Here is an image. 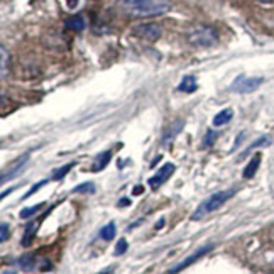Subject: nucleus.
Here are the masks:
<instances>
[{
    "mask_svg": "<svg viewBox=\"0 0 274 274\" xmlns=\"http://www.w3.org/2000/svg\"><path fill=\"white\" fill-rule=\"evenodd\" d=\"M264 83V78H250V76H237L230 88L237 93H252Z\"/></svg>",
    "mask_w": 274,
    "mask_h": 274,
    "instance_id": "obj_4",
    "label": "nucleus"
},
{
    "mask_svg": "<svg viewBox=\"0 0 274 274\" xmlns=\"http://www.w3.org/2000/svg\"><path fill=\"white\" fill-rule=\"evenodd\" d=\"M27 161H29V154H24V156H21L17 161H14L9 168H6L2 173V183H7V180H12V178L19 176L22 168L27 164Z\"/></svg>",
    "mask_w": 274,
    "mask_h": 274,
    "instance_id": "obj_8",
    "label": "nucleus"
},
{
    "mask_svg": "<svg viewBox=\"0 0 274 274\" xmlns=\"http://www.w3.org/2000/svg\"><path fill=\"white\" fill-rule=\"evenodd\" d=\"M44 207V203H38V205H34V207H29V208H24L21 212V218H29V217H33L36 215V213L39 212L41 208Z\"/></svg>",
    "mask_w": 274,
    "mask_h": 274,
    "instance_id": "obj_22",
    "label": "nucleus"
},
{
    "mask_svg": "<svg viewBox=\"0 0 274 274\" xmlns=\"http://www.w3.org/2000/svg\"><path fill=\"white\" fill-rule=\"evenodd\" d=\"M115 234H117V228H115V223L113 222L103 225V228L100 230V235H102L103 240H112L113 237H115Z\"/></svg>",
    "mask_w": 274,
    "mask_h": 274,
    "instance_id": "obj_17",
    "label": "nucleus"
},
{
    "mask_svg": "<svg viewBox=\"0 0 274 274\" xmlns=\"http://www.w3.org/2000/svg\"><path fill=\"white\" fill-rule=\"evenodd\" d=\"M164 225V218H161V220H159L158 223H156V228H161Z\"/></svg>",
    "mask_w": 274,
    "mask_h": 274,
    "instance_id": "obj_27",
    "label": "nucleus"
},
{
    "mask_svg": "<svg viewBox=\"0 0 274 274\" xmlns=\"http://www.w3.org/2000/svg\"><path fill=\"white\" fill-rule=\"evenodd\" d=\"M232 117H234V110H232V108H225V110L218 112L217 115L213 117V125H215V127L225 125L232 120Z\"/></svg>",
    "mask_w": 274,
    "mask_h": 274,
    "instance_id": "obj_14",
    "label": "nucleus"
},
{
    "mask_svg": "<svg viewBox=\"0 0 274 274\" xmlns=\"http://www.w3.org/2000/svg\"><path fill=\"white\" fill-rule=\"evenodd\" d=\"M269 143H271V139H269V137H261V139L255 141V143H254L252 146H250V148H249L247 151H245V153H250V151L255 149V148H259V146H267Z\"/></svg>",
    "mask_w": 274,
    "mask_h": 274,
    "instance_id": "obj_24",
    "label": "nucleus"
},
{
    "mask_svg": "<svg viewBox=\"0 0 274 274\" xmlns=\"http://www.w3.org/2000/svg\"><path fill=\"white\" fill-rule=\"evenodd\" d=\"M178 90L185 91V93H193V91L198 90V83H196V78L193 75H186L183 76L181 83L178 85Z\"/></svg>",
    "mask_w": 274,
    "mask_h": 274,
    "instance_id": "obj_12",
    "label": "nucleus"
},
{
    "mask_svg": "<svg viewBox=\"0 0 274 274\" xmlns=\"http://www.w3.org/2000/svg\"><path fill=\"white\" fill-rule=\"evenodd\" d=\"M46 183H48V180H43V181L36 183V185L33 186V188H31V190H29V191H27V193H26V196H24V198H29L31 195H34L36 191H38V190L41 188V186H43V185H46Z\"/></svg>",
    "mask_w": 274,
    "mask_h": 274,
    "instance_id": "obj_26",
    "label": "nucleus"
},
{
    "mask_svg": "<svg viewBox=\"0 0 274 274\" xmlns=\"http://www.w3.org/2000/svg\"><path fill=\"white\" fill-rule=\"evenodd\" d=\"M85 19L81 16H75V17H70V19H66L65 22V27L70 31H83L85 29Z\"/></svg>",
    "mask_w": 274,
    "mask_h": 274,
    "instance_id": "obj_16",
    "label": "nucleus"
},
{
    "mask_svg": "<svg viewBox=\"0 0 274 274\" xmlns=\"http://www.w3.org/2000/svg\"><path fill=\"white\" fill-rule=\"evenodd\" d=\"M132 36H135V38H139V39L154 43V41H158L159 38H161V26H158V24H139V26H135L134 29H132Z\"/></svg>",
    "mask_w": 274,
    "mask_h": 274,
    "instance_id": "obj_5",
    "label": "nucleus"
},
{
    "mask_svg": "<svg viewBox=\"0 0 274 274\" xmlns=\"http://www.w3.org/2000/svg\"><path fill=\"white\" fill-rule=\"evenodd\" d=\"M110 159H112V151H103V153H100L98 156L95 158V161H93V164H91L90 170L93 173L102 171L103 168H107V164L110 163Z\"/></svg>",
    "mask_w": 274,
    "mask_h": 274,
    "instance_id": "obj_10",
    "label": "nucleus"
},
{
    "mask_svg": "<svg viewBox=\"0 0 274 274\" xmlns=\"http://www.w3.org/2000/svg\"><path fill=\"white\" fill-rule=\"evenodd\" d=\"M175 170H176L175 164H173V163H166L163 168H159L156 175L149 178L148 185H149L153 190H158L159 186H163L164 183H166V181L173 176V173H175Z\"/></svg>",
    "mask_w": 274,
    "mask_h": 274,
    "instance_id": "obj_6",
    "label": "nucleus"
},
{
    "mask_svg": "<svg viewBox=\"0 0 274 274\" xmlns=\"http://www.w3.org/2000/svg\"><path fill=\"white\" fill-rule=\"evenodd\" d=\"M183 127H185V120H175L170 127H166V130L163 132V137H161V144L164 148L170 146L173 141H175V137L180 134Z\"/></svg>",
    "mask_w": 274,
    "mask_h": 274,
    "instance_id": "obj_9",
    "label": "nucleus"
},
{
    "mask_svg": "<svg viewBox=\"0 0 274 274\" xmlns=\"http://www.w3.org/2000/svg\"><path fill=\"white\" fill-rule=\"evenodd\" d=\"M215 141H217V132L215 130H207V134H205L203 137V148H212L213 144H215Z\"/></svg>",
    "mask_w": 274,
    "mask_h": 274,
    "instance_id": "obj_21",
    "label": "nucleus"
},
{
    "mask_svg": "<svg viewBox=\"0 0 274 274\" xmlns=\"http://www.w3.org/2000/svg\"><path fill=\"white\" fill-rule=\"evenodd\" d=\"M73 166H75V163H68V164H65L63 168H58V170L53 173V180H54V181L63 180V178H65V176L68 175V171H70Z\"/></svg>",
    "mask_w": 274,
    "mask_h": 274,
    "instance_id": "obj_19",
    "label": "nucleus"
},
{
    "mask_svg": "<svg viewBox=\"0 0 274 274\" xmlns=\"http://www.w3.org/2000/svg\"><path fill=\"white\" fill-rule=\"evenodd\" d=\"M73 193H95V185L93 183H81L73 188Z\"/></svg>",
    "mask_w": 274,
    "mask_h": 274,
    "instance_id": "obj_20",
    "label": "nucleus"
},
{
    "mask_svg": "<svg viewBox=\"0 0 274 274\" xmlns=\"http://www.w3.org/2000/svg\"><path fill=\"white\" fill-rule=\"evenodd\" d=\"M17 266L21 269H24V271H34L36 266H38V262H36V255L33 254H26L19 257V261H17Z\"/></svg>",
    "mask_w": 274,
    "mask_h": 274,
    "instance_id": "obj_15",
    "label": "nucleus"
},
{
    "mask_svg": "<svg viewBox=\"0 0 274 274\" xmlns=\"http://www.w3.org/2000/svg\"><path fill=\"white\" fill-rule=\"evenodd\" d=\"M188 41L196 48H212L218 43V31L213 26H198L190 31Z\"/></svg>",
    "mask_w": 274,
    "mask_h": 274,
    "instance_id": "obj_3",
    "label": "nucleus"
},
{
    "mask_svg": "<svg viewBox=\"0 0 274 274\" xmlns=\"http://www.w3.org/2000/svg\"><path fill=\"white\" fill-rule=\"evenodd\" d=\"M38 227H39L38 222L27 223L26 232H24V237H22V245H24V247H29V245L33 244V239H34L36 232H38Z\"/></svg>",
    "mask_w": 274,
    "mask_h": 274,
    "instance_id": "obj_13",
    "label": "nucleus"
},
{
    "mask_svg": "<svg viewBox=\"0 0 274 274\" xmlns=\"http://www.w3.org/2000/svg\"><path fill=\"white\" fill-rule=\"evenodd\" d=\"M129 203H130V200H122V202L118 203V205H120V207H124V205H129Z\"/></svg>",
    "mask_w": 274,
    "mask_h": 274,
    "instance_id": "obj_28",
    "label": "nucleus"
},
{
    "mask_svg": "<svg viewBox=\"0 0 274 274\" xmlns=\"http://www.w3.org/2000/svg\"><path fill=\"white\" fill-rule=\"evenodd\" d=\"M235 195V190H223V191H217V193L210 195L208 198H205L202 203L198 205V208L193 212V215H191V220H202L210 213L217 212L218 208L222 207L223 203L228 202V200L232 198V196Z\"/></svg>",
    "mask_w": 274,
    "mask_h": 274,
    "instance_id": "obj_2",
    "label": "nucleus"
},
{
    "mask_svg": "<svg viewBox=\"0 0 274 274\" xmlns=\"http://www.w3.org/2000/svg\"><path fill=\"white\" fill-rule=\"evenodd\" d=\"M171 0H120V9L124 14L135 19L163 16L171 11Z\"/></svg>",
    "mask_w": 274,
    "mask_h": 274,
    "instance_id": "obj_1",
    "label": "nucleus"
},
{
    "mask_svg": "<svg viewBox=\"0 0 274 274\" xmlns=\"http://www.w3.org/2000/svg\"><path fill=\"white\" fill-rule=\"evenodd\" d=\"M124 252H127V240L120 239V240L117 242V245H115V255H122Z\"/></svg>",
    "mask_w": 274,
    "mask_h": 274,
    "instance_id": "obj_23",
    "label": "nucleus"
},
{
    "mask_svg": "<svg viewBox=\"0 0 274 274\" xmlns=\"http://www.w3.org/2000/svg\"><path fill=\"white\" fill-rule=\"evenodd\" d=\"M0 53H2V80L7 78V73H9V65H11V54H9L6 46L0 48Z\"/></svg>",
    "mask_w": 274,
    "mask_h": 274,
    "instance_id": "obj_18",
    "label": "nucleus"
},
{
    "mask_svg": "<svg viewBox=\"0 0 274 274\" xmlns=\"http://www.w3.org/2000/svg\"><path fill=\"white\" fill-rule=\"evenodd\" d=\"M261 154H254L252 156V159L249 161V164L247 166L244 168V173H242V176L245 178V180H250V178H254V175L257 173V170H259V166H261Z\"/></svg>",
    "mask_w": 274,
    "mask_h": 274,
    "instance_id": "obj_11",
    "label": "nucleus"
},
{
    "mask_svg": "<svg viewBox=\"0 0 274 274\" xmlns=\"http://www.w3.org/2000/svg\"><path fill=\"white\" fill-rule=\"evenodd\" d=\"M0 230H2V234H0V240L6 242L9 239V225H7L6 222L0 223Z\"/></svg>",
    "mask_w": 274,
    "mask_h": 274,
    "instance_id": "obj_25",
    "label": "nucleus"
},
{
    "mask_svg": "<svg viewBox=\"0 0 274 274\" xmlns=\"http://www.w3.org/2000/svg\"><path fill=\"white\" fill-rule=\"evenodd\" d=\"M213 247H215V245H213V244H205V245H202V247L196 249L195 252L191 254V255H188V257H186V259H183L181 262H178L175 267H171L168 272H180V271H183V269H186L188 266H191V264H193V262L198 261L200 257H203V255L207 254V252H210V250H212Z\"/></svg>",
    "mask_w": 274,
    "mask_h": 274,
    "instance_id": "obj_7",
    "label": "nucleus"
}]
</instances>
